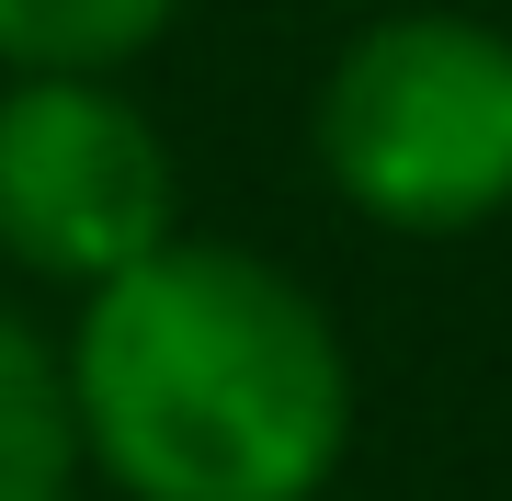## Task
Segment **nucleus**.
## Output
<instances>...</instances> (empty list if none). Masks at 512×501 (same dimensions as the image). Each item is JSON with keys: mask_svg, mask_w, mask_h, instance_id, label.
Segmentation results:
<instances>
[{"mask_svg": "<svg viewBox=\"0 0 512 501\" xmlns=\"http://www.w3.org/2000/svg\"><path fill=\"white\" fill-rule=\"evenodd\" d=\"M80 467L126 501H319L353 445V353L285 262L171 240L80 297L57 353Z\"/></svg>", "mask_w": 512, "mask_h": 501, "instance_id": "obj_1", "label": "nucleus"}, {"mask_svg": "<svg viewBox=\"0 0 512 501\" xmlns=\"http://www.w3.org/2000/svg\"><path fill=\"white\" fill-rule=\"evenodd\" d=\"M319 171L353 217L456 240L512 205V35L478 12H387L319 80Z\"/></svg>", "mask_w": 512, "mask_h": 501, "instance_id": "obj_2", "label": "nucleus"}, {"mask_svg": "<svg viewBox=\"0 0 512 501\" xmlns=\"http://www.w3.org/2000/svg\"><path fill=\"white\" fill-rule=\"evenodd\" d=\"M171 240H183L171 149L114 80H12L0 92V262L92 297Z\"/></svg>", "mask_w": 512, "mask_h": 501, "instance_id": "obj_3", "label": "nucleus"}, {"mask_svg": "<svg viewBox=\"0 0 512 501\" xmlns=\"http://www.w3.org/2000/svg\"><path fill=\"white\" fill-rule=\"evenodd\" d=\"M183 0H0V69L12 80H114L171 35Z\"/></svg>", "mask_w": 512, "mask_h": 501, "instance_id": "obj_4", "label": "nucleus"}, {"mask_svg": "<svg viewBox=\"0 0 512 501\" xmlns=\"http://www.w3.org/2000/svg\"><path fill=\"white\" fill-rule=\"evenodd\" d=\"M80 490V422L57 353L0 308V501H69Z\"/></svg>", "mask_w": 512, "mask_h": 501, "instance_id": "obj_5", "label": "nucleus"}]
</instances>
